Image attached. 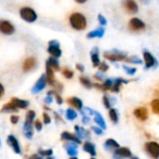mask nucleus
Returning a JSON list of instances; mask_svg holds the SVG:
<instances>
[{"instance_id":"obj_43","label":"nucleus","mask_w":159,"mask_h":159,"mask_svg":"<svg viewBox=\"0 0 159 159\" xmlns=\"http://www.w3.org/2000/svg\"><path fill=\"white\" fill-rule=\"evenodd\" d=\"M34 127H35V129H36L37 131H40V130L42 129V123H41L39 120H37V121H35V123H34Z\"/></svg>"},{"instance_id":"obj_40","label":"nucleus","mask_w":159,"mask_h":159,"mask_svg":"<svg viewBox=\"0 0 159 159\" xmlns=\"http://www.w3.org/2000/svg\"><path fill=\"white\" fill-rule=\"evenodd\" d=\"M100 70L102 71V72H106L107 70H108V64L107 63H105V62H101V64H100Z\"/></svg>"},{"instance_id":"obj_20","label":"nucleus","mask_w":159,"mask_h":159,"mask_svg":"<svg viewBox=\"0 0 159 159\" xmlns=\"http://www.w3.org/2000/svg\"><path fill=\"white\" fill-rule=\"evenodd\" d=\"M23 132H24V136L28 139L31 140L33 138V127L32 124H28V123H24L23 126Z\"/></svg>"},{"instance_id":"obj_24","label":"nucleus","mask_w":159,"mask_h":159,"mask_svg":"<svg viewBox=\"0 0 159 159\" xmlns=\"http://www.w3.org/2000/svg\"><path fill=\"white\" fill-rule=\"evenodd\" d=\"M95 122L102 128V129H106V124H105V122H104V119H103V117L99 114V113H97V112H95Z\"/></svg>"},{"instance_id":"obj_27","label":"nucleus","mask_w":159,"mask_h":159,"mask_svg":"<svg viewBox=\"0 0 159 159\" xmlns=\"http://www.w3.org/2000/svg\"><path fill=\"white\" fill-rule=\"evenodd\" d=\"M1 111H2L3 113H6V112H7V113H12V112H16V111H17V108H16L11 102H9V103L5 104V105L3 106V108H2Z\"/></svg>"},{"instance_id":"obj_11","label":"nucleus","mask_w":159,"mask_h":159,"mask_svg":"<svg viewBox=\"0 0 159 159\" xmlns=\"http://www.w3.org/2000/svg\"><path fill=\"white\" fill-rule=\"evenodd\" d=\"M143 57H144V61H145V66L146 68H151L152 66L156 65L157 61H156V59L154 58V56L148 52V51H144L143 52Z\"/></svg>"},{"instance_id":"obj_9","label":"nucleus","mask_w":159,"mask_h":159,"mask_svg":"<svg viewBox=\"0 0 159 159\" xmlns=\"http://www.w3.org/2000/svg\"><path fill=\"white\" fill-rule=\"evenodd\" d=\"M7 143L9 146H11V148L13 149V151L16 153V154H20V145H19V143L17 141V139L13 136V135H9L7 137Z\"/></svg>"},{"instance_id":"obj_46","label":"nucleus","mask_w":159,"mask_h":159,"mask_svg":"<svg viewBox=\"0 0 159 159\" xmlns=\"http://www.w3.org/2000/svg\"><path fill=\"white\" fill-rule=\"evenodd\" d=\"M45 102L46 103H48V104H49V103H51L52 102V96H47L46 97V99H45Z\"/></svg>"},{"instance_id":"obj_48","label":"nucleus","mask_w":159,"mask_h":159,"mask_svg":"<svg viewBox=\"0 0 159 159\" xmlns=\"http://www.w3.org/2000/svg\"><path fill=\"white\" fill-rule=\"evenodd\" d=\"M82 121H83V123H84V124H87V123H89V117H88V116H85Z\"/></svg>"},{"instance_id":"obj_14","label":"nucleus","mask_w":159,"mask_h":159,"mask_svg":"<svg viewBox=\"0 0 159 159\" xmlns=\"http://www.w3.org/2000/svg\"><path fill=\"white\" fill-rule=\"evenodd\" d=\"M61 139H62V140H66V141H72L73 143H77V144H79V143H81L80 140H79V138H77L75 134H72V133L67 132V131L62 132V134H61Z\"/></svg>"},{"instance_id":"obj_23","label":"nucleus","mask_w":159,"mask_h":159,"mask_svg":"<svg viewBox=\"0 0 159 159\" xmlns=\"http://www.w3.org/2000/svg\"><path fill=\"white\" fill-rule=\"evenodd\" d=\"M103 34H104V29L102 28V27H100V28H98V29H96V30H94V31L89 33V34H88V37H89V38L102 37V36L103 35Z\"/></svg>"},{"instance_id":"obj_39","label":"nucleus","mask_w":159,"mask_h":159,"mask_svg":"<svg viewBox=\"0 0 159 159\" xmlns=\"http://www.w3.org/2000/svg\"><path fill=\"white\" fill-rule=\"evenodd\" d=\"M102 101H103V104L105 105V107H106L107 109H109V108L111 107V102H110V100H109L108 96H106V95L103 96Z\"/></svg>"},{"instance_id":"obj_34","label":"nucleus","mask_w":159,"mask_h":159,"mask_svg":"<svg viewBox=\"0 0 159 159\" xmlns=\"http://www.w3.org/2000/svg\"><path fill=\"white\" fill-rule=\"evenodd\" d=\"M80 82H81V84L82 85H84L86 88H88V89H90L91 87H92V84H91V82L89 81V78H87V77H84V76H80Z\"/></svg>"},{"instance_id":"obj_10","label":"nucleus","mask_w":159,"mask_h":159,"mask_svg":"<svg viewBox=\"0 0 159 159\" xmlns=\"http://www.w3.org/2000/svg\"><path fill=\"white\" fill-rule=\"evenodd\" d=\"M129 27L132 30H143L145 28V24L143 20H141L138 18H133L129 21Z\"/></svg>"},{"instance_id":"obj_22","label":"nucleus","mask_w":159,"mask_h":159,"mask_svg":"<svg viewBox=\"0 0 159 159\" xmlns=\"http://www.w3.org/2000/svg\"><path fill=\"white\" fill-rule=\"evenodd\" d=\"M104 147L107 150H113V149H116L117 150L118 148H120L119 144L115 140H113V139H108L105 142V143H104Z\"/></svg>"},{"instance_id":"obj_54","label":"nucleus","mask_w":159,"mask_h":159,"mask_svg":"<svg viewBox=\"0 0 159 159\" xmlns=\"http://www.w3.org/2000/svg\"><path fill=\"white\" fill-rule=\"evenodd\" d=\"M91 159H95V158H91Z\"/></svg>"},{"instance_id":"obj_29","label":"nucleus","mask_w":159,"mask_h":159,"mask_svg":"<svg viewBox=\"0 0 159 159\" xmlns=\"http://www.w3.org/2000/svg\"><path fill=\"white\" fill-rule=\"evenodd\" d=\"M109 116L111 118V120L114 123H117L118 122V115H117V111L116 109H110L109 111Z\"/></svg>"},{"instance_id":"obj_4","label":"nucleus","mask_w":159,"mask_h":159,"mask_svg":"<svg viewBox=\"0 0 159 159\" xmlns=\"http://www.w3.org/2000/svg\"><path fill=\"white\" fill-rule=\"evenodd\" d=\"M145 149L147 153L155 159L159 158V144L155 142H150L145 144Z\"/></svg>"},{"instance_id":"obj_52","label":"nucleus","mask_w":159,"mask_h":159,"mask_svg":"<svg viewBox=\"0 0 159 159\" xmlns=\"http://www.w3.org/2000/svg\"><path fill=\"white\" fill-rule=\"evenodd\" d=\"M47 159H54V158H53V157H48V158H47Z\"/></svg>"},{"instance_id":"obj_17","label":"nucleus","mask_w":159,"mask_h":159,"mask_svg":"<svg viewBox=\"0 0 159 159\" xmlns=\"http://www.w3.org/2000/svg\"><path fill=\"white\" fill-rule=\"evenodd\" d=\"M90 56H91V60L93 62V65L96 66H100L101 62H100V58H99V49L98 48H94L91 52H90Z\"/></svg>"},{"instance_id":"obj_33","label":"nucleus","mask_w":159,"mask_h":159,"mask_svg":"<svg viewBox=\"0 0 159 159\" xmlns=\"http://www.w3.org/2000/svg\"><path fill=\"white\" fill-rule=\"evenodd\" d=\"M34 116H35L34 112V111H29V112L27 113V115H26V121H25V122L28 123V124H33Z\"/></svg>"},{"instance_id":"obj_8","label":"nucleus","mask_w":159,"mask_h":159,"mask_svg":"<svg viewBox=\"0 0 159 159\" xmlns=\"http://www.w3.org/2000/svg\"><path fill=\"white\" fill-rule=\"evenodd\" d=\"M0 30L5 34H12L15 31L14 26L7 20H1L0 22Z\"/></svg>"},{"instance_id":"obj_38","label":"nucleus","mask_w":159,"mask_h":159,"mask_svg":"<svg viewBox=\"0 0 159 159\" xmlns=\"http://www.w3.org/2000/svg\"><path fill=\"white\" fill-rule=\"evenodd\" d=\"M49 94H54V95H55L56 101H57V103H58V104H61V103H62V99H61V97L59 94H57L55 91H49V92H48V95H49Z\"/></svg>"},{"instance_id":"obj_21","label":"nucleus","mask_w":159,"mask_h":159,"mask_svg":"<svg viewBox=\"0 0 159 159\" xmlns=\"http://www.w3.org/2000/svg\"><path fill=\"white\" fill-rule=\"evenodd\" d=\"M83 149L88 152L89 155H91L92 157H95L96 156V151H95V145L89 142H87L84 143V146H83Z\"/></svg>"},{"instance_id":"obj_6","label":"nucleus","mask_w":159,"mask_h":159,"mask_svg":"<svg viewBox=\"0 0 159 159\" xmlns=\"http://www.w3.org/2000/svg\"><path fill=\"white\" fill-rule=\"evenodd\" d=\"M47 82H48V80H47V75H42L40 76V78L35 82V84L34 85V87L32 88V93L35 94V93L40 92L41 90H43V89H45L46 85H47Z\"/></svg>"},{"instance_id":"obj_13","label":"nucleus","mask_w":159,"mask_h":159,"mask_svg":"<svg viewBox=\"0 0 159 159\" xmlns=\"http://www.w3.org/2000/svg\"><path fill=\"white\" fill-rule=\"evenodd\" d=\"M16 108H21V109H25L28 105H29V102L24 101V100H20L18 98H13L11 99L10 102Z\"/></svg>"},{"instance_id":"obj_35","label":"nucleus","mask_w":159,"mask_h":159,"mask_svg":"<svg viewBox=\"0 0 159 159\" xmlns=\"http://www.w3.org/2000/svg\"><path fill=\"white\" fill-rule=\"evenodd\" d=\"M38 153H39V155L40 156H42V157H50L51 156H52V154H53V151L51 150V149H48V150H46V151H44V150H39L38 151Z\"/></svg>"},{"instance_id":"obj_18","label":"nucleus","mask_w":159,"mask_h":159,"mask_svg":"<svg viewBox=\"0 0 159 159\" xmlns=\"http://www.w3.org/2000/svg\"><path fill=\"white\" fill-rule=\"evenodd\" d=\"M35 65V60L34 58H28L25 60L24 63H23V66H22V69L24 72H28L30 70H32Z\"/></svg>"},{"instance_id":"obj_19","label":"nucleus","mask_w":159,"mask_h":159,"mask_svg":"<svg viewBox=\"0 0 159 159\" xmlns=\"http://www.w3.org/2000/svg\"><path fill=\"white\" fill-rule=\"evenodd\" d=\"M67 102H68L72 106H74L75 108H76V109H78V110H81L82 107H83V102H82V101H81L80 99L76 98V97H73V98L69 99Z\"/></svg>"},{"instance_id":"obj_32","label":"nucleus","mask_w":159,"mask_h":159,"mask_svg":"<svg viewBox=\"0 0 159 159\" xmlns=\"http://www.w3.org/2000/svg\"><path fill=\"white\" fill-rule=\"evenodd\" d=\"M126 61L128 62H131V63H136V64H142V60L138 57V56H131L129 58H127Z\"/></svg>"},{"instance_id":"obj_26","label":"nucleus","mask_w":159,"mask_h":159,"mask_svg":"<svg viewBox=\"0 0 159 159\" xmlns=\"http://www.w3.org/2000/svg\"><path fill=\"white\" fill-rule=\"evenodd\" d=\"M47 64H48L53 70L58 71L59 70V61L56 58H52L50 57L48 61H47Z\"/></svg>"},{"instance_id":"obj_30","label":"nucleus","mask_w":159,"mask_h":159,"mask_svg":"<svg viewBox=\"0 0 159 159\" xmlns=\"http://www.w3.org/2000/svg\"><path fill=\"white\" fill-rule=\"evenodd\" d=\"M76 116H77V114H76V112H75V110L67 109V111H66V117H67V119L74 120L75 118H76Z\"/></svg>"},{"instance_id":"obj_5","label":"nucleus","mask_w":159,"mask_h":159,"mask_svg":"<svg viewBox=\"0 0 159 159\" xmlns=\"http://www.w3.org/2000/svg\"><path fill=\"white\" fill-rule=\"evenodd\" d=\"M48 52L54 57V58H59L61 55V50L60 48V43L57 40H51L48 43Z\"/></svg>"},{"instance_id":"obj_53","label":"nucleus","mask_w":159,"mask_h":159,"mask_svg":"<svg viewBox=\"0 0 159 159\" xmlns=\"http://www.w3.org/2000/svg\"><path fill=\"white\" fill-rule=\"evenodd\" d=\"M70 159H77V158H76V157H71Z\"/></svg>"},{"instance_id":"obj_2","label":"nucleus","mask_w":159,"mask_h":159,"mask_svg":"<svg viewBox=\"0 0 159 159\" xmlns=\"http://www.w3.org/2000/svg\"><path fill=\"white\" fill-rule=\"evenodd\" d=\"M20 14L21 19H23L24 20H26L28 22H33L37 19V15H36L35 11L27 7H22L20 10Z\"/></svg>"},{"instance_id":"obj_31","label":"nucleus","mask_w":159,"mask_h":159,"mask_svg":"<svg viewBox=\"0 0 159 159\" xmlns=\"http://www.w3.org/2000/svg\"><path fill=\"white\" fill-rule=\"evenodd\" d=\"M151 106H152V109H153V112L157 115L159 116V100L158 99H156L154 100L152 102H151Z\"/></svg>"},{"instance_id":"obj_12","label":"nucleus","mask_w":159,"mask_h":159,"mask_svg":"<svg viewBox=\"0 0 159 159\" xmlns=\"http://www.w3.org/2000/svg\"><path fill=\"white\" fill-rule=\"evenodd\" d=\"M134 116H135L138 119H140V120H142V121H144V120H146L147 117H148L147 109L144 108V107H140V108H138V109H136V110L134 111Z\"/></svg>"},{"instance_id":"obj_7","label":"nucleus","mask_w":159,"mask_h":159,"mask_svg":"<svg viewBox=\"0 0 159 159\" xmlns=\"http://www.w3.org/2000/svg\"><path fill=\"white\" fill-rule=\"evenodd\" d=\"M131 152L129 148L126 147H120L117 150H116L115 154H114V159H124L127 157H131Z\"/></svg>"},{"instance_id":"obj_25","label":"nucleus","mask_w":159,"mask_h":159,"mask_svg":"<svg viewBox=\"0 0 159 159\" xmlns=\"http://www.w3.org/2000/svg\"><path fill=\"white\" fill-rule=\"evenodd\" d=\"M66 151H67V154L69 156H71L73 157H75V156L77 155V150H76V145L75 144V143H73L72 144L67 145Z\"/></svg>"},{"instance_id":"obj_41","label":"nucleus","mask_w":159,"mask_h":159,"mask_svg":"<svg viewBox=\"0 0 159 159\" xmlns=\"http://www.w3.org/2000/svg\"><path fill=\"white\" fill-rule=\"evenodd\" d=\"M98 19H99V21L101 22V24H102V25H105L106 23H107V20H106V19L102 15V14H100L99 16H98Z\"/></svg>"},{"instance_id":"obj_16","label":"nucleus","mask_w":159,"mask_h":159,"mask_svg":"<svg viewBox=\"0 0 159 159\" xmlns=\"http://www.w3.org/2000/svg\"><path fill=\"white\" fill-rule=\"evenodd\" d=\"M124 6H125L126 9L130 13H136L138 11V5L134 1H131V0L126 1L124 3Z\"/></svg>"},{"instance_id":"obj_28","label":"nucleus","mask_w":159,"mask_h":159,"mask_svg":"<svg viewBox=\"0 0 159 159\" xmlns=\"http://www.w3.org/2000/svg\"><path fill=\"white\" fill-rule=\"evenodd\" d=\"M75 130H76V134L79 136V137H82V138H89V131L85 130L84 129H79L78 126H75Z\"/></svg>"},{"instance_id":"obj_51","label":"nucleus","mask_w":159,"mask_h":159,"mask_svg":"<svg viewBox=\"0 0 159 159\" xmlns=\"http://www.w3.org/2000/svg\"><path fill=\"white\" fill-rule=\"evenodd\" d=\"M130 159H139V158H138L137 157H130Z\"/></svg>"},{"instance_id":"obj_49","label":"nucleus","mask_w":159,"mask_h":159,"mask_svg":"<svg viewBox=\"0 0 159 159\" xmlns=\"http://www.w3.org/2000/svg\"><path fill=\"white\" fill-rule=\"evenodd\" d=\"M30 159H42L41 158V157H39V156H37V155H34V156H32Z\"/></svg>"},{"instance_id":"obj_42","label":"nucleus","mask_w":159,"mask_h":159,"mask_svg":"<svg viewBox=\"0 0 159 159\" xmlns=\"http://www.w3.org/2000/svg\"><path fill=\"white\" fill-rule=\"evenodd\" d=\"M43 117H44V122H45V124H49L50 123V117L48 116V115L47 114V113H44L43 114Z\"/></svg>"},{"instance_id":"obj_45","label":"nucleus","mask_w":159,"mask_h":159,"mask_svg":"<svg viewBox=\"0 0 159 159\" xmlns=\"http://www.w3.org/2000/svg\"><path fill=\"white\" fill-rule=\"evenodd\" d=\"M10 121H11L12 124L18 123V121H19V116H12L10 117Z\"/></svg>"},{"instance_id":"obj_47","label":"nucleus","mask_w":159,"mask_h":159,"mask_svg":"<svg viewBox=\"0 0 159 159\" xmlns=\"http://www.w3.org/2000/svg\"><path fill=\"white\" fill-rule=\"evenodd\" d=\"M76 68H77L80 72H84V70H85L84 66H83L82 64H80V63H77V64H76Z\"/></svg>"},{"instance_id":"obj_3","label":"nucleus","mask_w":159,"mask_h":159,"mask_svg":"<svg viewBox=\"0 0 159 159\" xmlns=\"http://www.w3.org/2000/svg\"><path fill=\"white\" fill-rule=\"evenodd\" d=\"M104 57L112 61H123L127 59V53L126 52H121L118 51L116 49H114L111 52H107L104 54Z\"/></svg>"},{"instance_id":"obj_37","label":"nucleus","mask_w":159,"mask_h":159,"mask_svg":"<svg viewBox=\"0 0 159 159\" xmlns=\"http://www.w3.org/2000/svg\"><path fill=\"white\" fill-rule=\"evenodd\" d=\"M123 69L125 70V72L128 74V75H134L135 73H136V68H129V67H128V66H123Z\"/></svg>"},{"instance_id":"obj_44","label":"nucleus","mask_w":159,"mask_h":159,"mask_svg":"<svg viewBox=\"0 0 159 159\" xmlns=\"http://www.w3.org/2000/svg\"><path fill=\"white\" fill-rule=\"evenodd\" d=\"M91 129H92V130H93L95 133H97V134H99V135H102V130L100 128H98V127H97V128H96V127H92Z\"/></svg>"},{"instance_id":"obj_15","label":"nucleus","mask_w":159,"mask_h":159,"mask_svg":"<svg viewBox=\"0 0 159 159\" xmlns=\"http://www.w3.org/2000/svg\"><path fill=\"white\" fill-rule=\"evenodd\" d=\"M46 69H47V73H46V75H47V80L48 82L49 85H55V77H54V72H53V69L46 63Z\"/></svg>"},{"instance_id":"obj_1","label":"nucleus","mask_w":159,"mask_h":159,"mask_svg":"<svg viewBox=\"0 0 159 159\" xmlns=\"http://www.w3.org/2000/svg\"><path fill=\"white\" fill-rule=\"evenodd\" d=\"M70 23L75 30H83L87 26V20L81 13H73L70 16Z\"/></svg>"},{"instance_id":"obj_36","label":"nucleus","mask_w":159,"mask_h":159,"mask_svg":"<svg viewBox=\"0 0 159 159\" xmlns=\"http://www.w3.org/2000/svg\"><path fill=\"white\" fill-rule=\"evenodd\" d=\"M62 75L66 77V78H68V79H70V78H72L73 77V75H74V73H73V71H71L70 69H68V68H65L63 71H62Z\"/></svg>"},{"instance_id":"obj_50","label":"nucleus","mask_w":159,"mask_h":159,"mask_svg":"<svg viewBox=\"0 0 159 159\" xmlns=\"http://www.w3.org/2000/svg\"><path fill=\"white\" fill-rule=\"evenodd\" d=\"M3 95H4V87L2 85L1 86V97H3Z\"/></svg>"}]
</instances>
